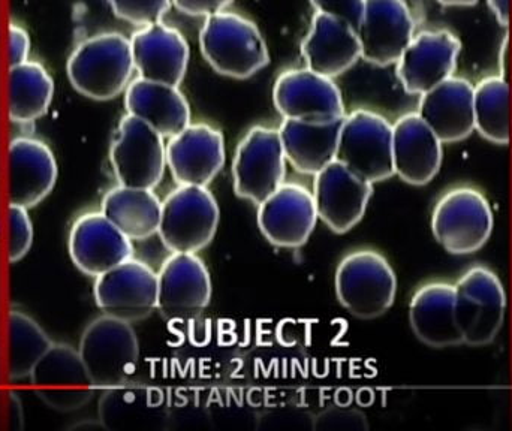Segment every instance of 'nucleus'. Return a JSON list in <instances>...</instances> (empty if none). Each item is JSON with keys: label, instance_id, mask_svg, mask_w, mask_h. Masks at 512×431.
I'll list each match as a JSON object with an SVG mask.
<instances>
[{"label": "nucleus", "instance_id": "6", "mask_svg": "<svg viewBox=\"0 0 512 431\" xmlns=\"http://www.w3.org/2000/svg\"><path fill=\"white\" fill-rule=\"evenodd\" d=\"M336 161L367 182H384L396 174L393 125L381 114L355 110L340 126Z\"/></svg>", "mask_w": 512, "mask_h": 431}, {"label": "nucleus", "instance_id": "41", "mask_svg": "<svg viewBox=\"0 0 512 431\" xmlns=\"http://www.w3.org/2000/svg\"><path fill=\"white\" fill-rule=\"evenodd\" d=\"M511 59V38L510 35H505L504 41L501 45V56H499V69H501V77L507 80L508 71H510Z\"/></svg>", "mask_w": 512, "mask_h": 431}, {"label": "nucleus", "instance_id": "25", "mask_svg": "<svg viewBox=\"0 0 512 431\" xmlns=\"http://www.w3.org/2000/svg\"><path fill=\"white\" fill-rule=\"evenodd\" d=\"M409 322L415 336L430 348L465 345L456 321V285L426 283L412 295Z\"/></svg>", "mask_w": 512, "mask_h": 431}, {"label": "nucleus", "instance_id": "36", "mask_svg": "<svg viewBox=\"0 0 512 431\" xmlns=\"http://www.w3.org/2000/svg\"><path fill=\"white\" fill-rule=\"evenodd\" d=\"M312 429L318 431H366L369 421L358 409L330 408L313 417Z\"/></svg>", "mask_w": 512, "mask_h": 431}, {"label": "nucleus", "instance_id": "23", "mask_svg": "<svg viewBox=\"0 0 512 431\" xmlns=\"http://www.w3.org/2000/svg\"><path fill=\"white\" fill-rule=\"evenodd\" d=\"M442 141L418 113H409L393 125L394 171L412 186L429 185L442 167Z\"/></svg>", "mask_w": 512, "mask_h": 431}, {"label": "nucleus", "instance_id": "17", "mask_svg": "<svg viewBox=\"0 0 512 431\" xmlns=\"http://www.w3.org/2000/svg\"><path fill=\"white\" fill-rule=\"evenodd\" d=\"M357 33L364 60L393 65L411 44L415 21L405 0H366Z\"/></svg>", "mask_w": 512, "mask_h": 431}, {"label": "nucleus", "instance_id": "28", "mask_svg": "<svg viewBox=\"0 0 512 431\" xmlns=\"http://www.w3.org/2000/svg\"><path fill=\"white\" fill-rule=\"evenodd\" d=\"M128 114L149 123L164 138L191 125V107L179 87L138 77L125 90Z\"/></svg>", "mask_w": 512, "mask_h": 431}, {"label": "nucleus", "instance_id": "1", "mask_svg": "<svg viewBox=\"0 0 512 431\" xmlns=\"http://www.w3.org/2000/svg\"><path fill=\"white\" fill-rule=\"evenodd\" d=\"M131 39L119 32L96 33L75 47L66 65L72 87L93 101L122 95L134 74Z\"/></svg>", "mask_w": 512, "mask_h": 431}, {"label": "nucleus", "instance_id": "22", "mask_svg": "<svg viewBox=\"0 0 512 431\" xmlns=\"http://www.w3.org/2000/svg\"><path fill=\"white\" fill-rule=\"evenodd\" d=\"M9 204L33 209L56 186L59 168L50 147L36 138L18 137L8 149Z\"/></svg>", "mask_w": 512, "mask_h": 431}, {"label": "nucleus", "instance_id": "32", "mask_svg": "<svg viewBox=\"0 0 512 431\" xmlns=\"http://www.w3.org/2000/svg\"><path fill=\"white\" fill-rule=\"evenodd\" d=\"M475 131L498 146L511 140L510 84L504 77H487L474 87Z\"/></svg>", "mask_w": 512, "mask_h": 431}, {"label": "nucleus", "instance_id": "19", "mask_svg": "<svg viewBox=\"0 0 512 431\" xmlns=\"http://www.w3.org/2000/svg\"><path fill=\"white\" fill-rule=\"evenodd\" d=\"M167 165L177 185L207 188L225 165L224 134L207 123H191L168 141Z\"/></svg>", "mask_w": 512, "mask_h": 431}, {"label": "nucleus", "instance_id": "15", "mask_svg": "<svg viewBox=\"0 0 512 431\" xmlns=\"http://www.w3.org/2000/svg\"><path fill=\"white\" fill-rule=\"evenodd\" d=\"M462 42L450 30H424L397 62V77L409 95H424L454 77Z\"/></svg>", "mask_w": 512, "mask_h": 431}, {"label": "nucleus", "instance_id": "10", "mask_svg": "<svg viewBox=\"0 0 512 431\" xmlns=\"http://www.w3.org/2000/svg\"><path fill=\"white\" fill-rule=\"evenodd\" d=\"M273 102L283 119L327 125L345 119V104L333 78L309 68L286 69L273 87Z\"/></svg>", "mask_w": 512, "mask_h": 431}, {"label": "nucleus", "instance_id": "14", "mask_svg": "<svg viewBox=\"0 0 512 431\" xmlns=\"http://www.w3.org/2000/svg\"><path fill=\"white\" fill-rule=\"evenodd\" d=\"M212 300V279L197 253H171L158 271V312L170 321L200 316Z\"/></svg>", "mask_w": 512, "mask_h": 431}, {"label": "nucleus", "instance_id": "7", "mask_svg": "<svg viewBox=\"0 0 512 431\" xmlns=\"http://www.w3.org/2000/svg\"><path fill=\"white\" fill-rule=\"evenodd\" d=\"M507 294L490 268H469L456 283V321L463 342L483 348L495 342L504 325Z\"/></svg>", "mask_w": 512, "mask_h": 431}, {"label": "nucleus", "instance_id": "5", "mask_svg": "<svg viewBox=\"0 0 512 431\" xmlns=\"http://www.w3.org/2000/svg\"><path fill=\"white\" fill-rule=\"evenodd\" d=\"M221 210L215 195L203 186H179L162 201L159 237L173 253L206 249L219 228Z\"/></svg>", "mask_w": 512, "mask_h": 431}, {"label": "nucleus", "instance_id": "39", "mask_svg": "<svg viewBox=\"0 0 512 431\" xmlns=\"http://www.w3.org/2000/svg\"><path fill=\"white\" fill-rule=\"evenodd\" d=\"M8 42L9 63H11V66L20 65V63L29 60L30 36L24 27L17 23H9Z\"/></svg>", "mask_w": 512, "mask_h": 431}, {"label": "nucleus", "instance_id": "29", "mask_svg": "<svg viewBox=\"0 0 512 431\" xmlns=\"http://www.w3.org/2000/svg\"><path fill=\"white\" fill-rule=\"evenodd\" d=\"M339 122L327 125L298 122L283 119L279 128L283 152L286 161L295 171L307 176H315L322 168L336 161L337 143H339Z\"/></svg>", "mask_w": 512, "mask_h": 431}, {"label": "nucleus", "instance_id": "35", "mask_svg": "<svg viewBox=\"0 0 512 431\" xmlns=\"http://www.w3.org/2000/svg\"><path fill=\"white\" fill-rule=\"evenodd\" d=\"M33 243V225L27 209L9 204V249L8 259L17 264L29 253Z\"/></svg>", "mask_w": 512, "mask_h": 431}, {"label": "nucleus", "instance_id": "37", "mask_svg": "<svg viewBox=\"0 0 512 431\" xmlns=\"http://www.w3.org/2000/svg\"><path fill=\"white\" fill-rule=\"evenodd\" d=\"M310 2L316 12L342 18L357 29L363 17L366 0H310Z\"/></svg>", "mask_w": 512, "mask_h": 431}, {"label": "nucleus", "instance_id": "27", "mask_svg": "<svg viewBox=\"0 0 512 431\" xmlns=\"http://www.w3.org/2000/svg\"><path fill=\"white\" fill-rule=\"evenodd\" d=\"M418 114L442 143H460L475 131L474 86L465 78H448L421 95Z\"/></svg>", "mask_w": 512, "mask_h": 431}, {"label": "nucleus", "instance_id": "21", "mask_svg": "<svg viewBox=\"0 0 512 431\" xmlns=\"http://www.w3.org/2000/svg\"><path fill=\"white\" fill-rule=\"evenodd\" d=\"M132 56L138 77L179 87L188 71V41L182 32L158 23L143 26L131 36Z\"/></svg>", "mask_w": 512, "mask_h": 431}, {"label": "nucleus", "instance_id": "42", "mask_svg": "<svg viewBox=\"0 0 512 431\" xmlns=\"http://www.w3.org/2000/svg\"><path fill=\"white\" fill-rule=\"evenodd\" d=\"M444 6H474L478 0H438Z\"/></svg>", "mask_w": 512, "mask_h": 431}, {"label": "nucleus", "instance_id": "12", "mask_svg": "<svg viewBox=\"0 0 512 431\" xmlns=\"http://www.w3.org/2000/svg\"><path fill=\"white\" fill-rule=\"evenodd\" d=\"M27 379L45 406L63 414L84 408L95 396V385L78 349L66 343L53 342Z\"/></svg>", "mask_w": 512, "mask_h": 431}, {"label": "nucleus", "instance_id": "3", "mask_svg": "<svg viewBox=\"0 0 512 431\" xmlns=\"http://www.w3.org/2000/svg\"><path fill=\"white\" fill-rule=\"evenodd\" d=\"M78 354L96 390L104 391L131 381L140 360V342L131 322L102 313L83 331Z\"/></svg>", "mask_w": 512, "mask_h": 431}, {"label": "nucleus", "instance_id": "30", "mask_svg": "<svg viewBox=\"0 0 512 431\" xmlns=\"http://www.w3.org/2000/svg\"><path fill=\"white\" fill-rule=\"evenodd\" d=\"M101 209L132 241H144L158 234L162 201L153 189L116 186L102 198Z\"/></svg>", "mask_w": 512, "mask_h": 431}, {"label": "nucleus", "instance_id": "13", "mask_svg": "<svg viewBox=\"0 0 512 431\" xmlns=\"http://www.w3.org/2000/svg\"><path fill=\"white\" fill-rule=\"evenodd\" d=\"M96 306L122 321H143L158 310V273L140 259H128L96 277Z\"/></svg>", "mask_w": 512, "mask_h": 431}, {"label": "nucleus", "instance_id": "8", "mask_svg": "<svg viewBox=\"0 0 512 431\" xmlns=\"http://www.w3.org/2000/svg\"><path fill=\"white\" fill-rule=\"evenodd\" d=\"M432 232L451 255H471L490 240L492 207L478 189H451L433 209Z\"/></svg>", "mask_w": 512, "mask_h": 431}, {"label": "nucleus", "instance_id": "26", "mask_svg": "<svg viewBox=\"0 0 512 431\" xmlns=\"http://www.w3.org/2000/svg\"><path fill=\"white\" fill-rule=\"evenodd\" d=\"M98 418L105 430L152 431L167 423L168 408L161 391L128 382L104 390Z\"/></svg>", "mask_w": 512, "mask_h": 431}, {"label": "nucleus", "instance_id": "31", "mask_svg": "<svg viewBox=\"0 0 512 431\" xmlns=\"http://www.w3.org/2000/svg\"><path fill=\"white\" fill-rule=\"evenodd\" d=\"M54 96V81L47 69L26 60L9 68L8 117L11 122L26 125L47 114Z\"/></svg>", "mask_w": 512, "mask_h": 431}, {"label": "nucleus", "instance_id": "20", "mask_svg": "<svg viewBox=\"0 0 512 431\" xmlns=\"http://www.w3.org/2000/svg\"><path fill=\"white\" fill-rule=\"evenodd\" d=\"M69 256L75 267L98 277L134 256L132 240L104 213H84L69 232Z\"/></svg>", "mask_w": 512, "mask_h": 431}, {"label": "nucleus", "instance_id": "9", "mask_svg": "<svg viewBox=\"0 0 512 431\" xmlns=\"http://www.w3.org/2000/svg\"><path fill=\"white\" fill-rule=\"evenodd\" d=\"M114 177L126 188L155 189L167 167V146L155 128L126 114L110 150Z\"/></svg>", "mask_w": 512, "mask_h": 431}, {"label": "nucleus", "instance_id": "2", "mask_svg": "<svg viewBox=\"0 0 512 431\" xmlns=\"http://www.w3.org/2000/svg\"><path fill=\"white\" fill-rule=\"evenodd\" d=\"M201 53L218 74L246 80L270 63L267 42L254 21L236 12L206 18L200 32Z\"/></svg>", "mask_w": 512, "mask_h": 431}, {"label": "nucleus", "instance_id": "40", "mask_svg": "<svg viewBox=\"0 0 512 431\" xmlns=\"http://www.w3.org/2000/svg\"><path fill=\"white\" fill-rule=\"evenodd\" d=\"M487 5L492 9L493 15L501 26H510L511 0H487Z\"/></svg>", "mask_w": 512, "mask_h": 431}, {"label": "nucleus", "instance_id": "34", "mask_svg": "<svg viewBox=\"0 0 512 431\" xmlns=\"http://www.w3.org/2000/svg\"><path fill=\"white\" fill-rule=\"evenodd\" d=\"M114 15L135 26L158 23L171 9L173 0H107Z\"/></svg>", "mask_w": 512, "mask_h": 431}, {"label": "nucleus", "instance_id": "16", "mask_svg": "<svg viewBox=\"0 0 512 431\" xmlns=\"http://www.w3.org/2000/svg\"><path fill=\"white\" fill-rule=\"evenodd\" d=\"M312 194L319 219L336 234H345L366 215L373 183L352 173L342 162L333 161L315 174Z\"/></svg>", "mask_w": 512, "mask_h": 431}, {"label": "nucleus", "instance_id": "24", "mask_svg": "<svg viewBox=\"0 0 512 431\" xmlns=\"http://www.w3.org/2000/svg\"><path fill=\"white\" fill-rule=\"evenodd\" d=\"M307 68L325 77L345 74L361 57L357 29L348 21L316 12L301 44Z\"/></svg>", "mask_w": 512, "mask_h": 431}, {"label": "nucleus", "instance_id": "18", "mask_svg": "<svg viewBox=\"0 0 512 431\" xmlns=\"http://www.w3.org/2000/svg\"><path fill=\"white\" fill-rule=\"evenodd\" d=\"M256 219L268 243L283 249H298L309 241L319 217L309 189L283 183L259 204Z\"/></svg>", "mask_w": 512, "mask_h": 431}, {"label": "nucleus", "instance_id": "11", "mask_svg": "<svg viewBox=\"0 0 512 431\" xmlns=\"http://www.w3.org/2000/svg\"><path fill=\"white\" fill-rule=\"evenodd\" d=\"M286 174V156L279 129L255 126L237 146L233 162L237 197L259 206L270 197Z\"/></svg>", "mask_w": 512, "mask_h": 431}, {"label": "nucleus", "instance_id": "33", "mask_svg": "<svg viewBox=\"0 0 512 431\" xmlns=\"http://www.w3.org/2000/svg\"><path fill=\"white\" fill-rule=\"evenodd\" d=\"M8 345L9 379L20 381L29 378L39 358L53 345V340L35 319L20 310H11L8 315Z\"/></svg>", "mask_w": 512, "mask_h": 431}, {"label": "nucleus", "instance_id": "4", "mask_svg": "<svg viewBox=\"0 0 512 431\" xmlns=\"http://www.w3.org/2000/svg\"><path fill=\"white\" fill-rule=\"evenodd\" d=\"M339 303L358 319H375L396 300L397 277L388 259L372 249L354 250L340 261L334 277Z\"/></svg>", "mask_w": 512, "mask_h": 431}, {"label": "nucleus", "instance_id": "38", "mask_svg": "<svg viewBox=\"0 0 512 431\" xmlns=\"http://www.w3.org/2000/svg\"><path fill=\"white\" fill-rule=\"evenodd\" d=\"M234 0H173L174 8L189 17H210L218 14Z\"/></svg>", "mask_w": 512, "mask_h": 431}]
</instances>
